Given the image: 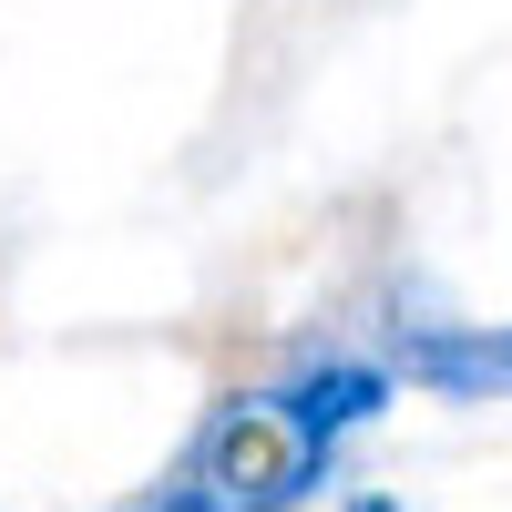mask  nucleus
Returning a JSON list of instances; mask_svg holds the SVG:
<instances>
[{
    "label": "nucleus",
    "instance_id": "obj_4",
    "mask_svg": "<svg viewBox=\"0 0 512 512\" xmlns=\"http://www.w3.org/2000/svg\"><path fill=\"white\" fill-rule=\"evenodd\" d=\"M349 512H400V502H349Z\"/></svg>",
    "mask_w": 512,
    "mask_h": 512
},
{
    "label": "nucleus",
    "instance_id": "obj_5",
    "mask_svg": "<svg viewBox=\"0 0 512 512\" xmlns=\"http://www.w3.org/2000/svg\"><path fill=\"white\" fill-rule=\"evenodd\" d=\"M154 512H175V502H154Z\"/></svg>",
    "mask_w": 512,
    "mask_h": 512
},
{
    "label": "nucleus",
    "instance_id": "obj_2",
    "mask_svg": "<svg viewBox=\"0 0 512 512\" xmlns=\"http://www.w3.org/2000/svg\"><path fill=\"white\" fill-rule=\"evenodd\" d=\"M277 400H287V420H297L308 441H328V451H338L369 410H390V369H369V359H318L308 379H287Z\"/></svg>",
    "mask_w": 512,
    "mask_h": 512
},
{
    "label": "nucleus",
    "instance_id": "obj_3",
    "mask_svg": "<svg viewBox=\"0 0 512 512\" xmlns=\"http://www.w3.org/2000/svg\"><path fill=\"white\" fill-rule=\"evenodd\" d=\"M400 369L431 379V390H461V400L512 390V328H431V338L400 328Z\"/></svg>",
    "mask_w": 512,
    "mask_h": 512
},
{
    "label": "nucleus",
    "instance_id": "obj_1",
    "mask_svg": "<svg viewBox=\"0 0 512 512\" xmlns=\"http://www.w3.org/2000/svg\"><path fill=\"white\" fill-rule=\"evenodd\" d=\"M328 482V441H308L287 420L277 390H236L205 410V431L185 451V482L164 492L175 512H287Z\"/></svg>",
    "mask_w": 512,
    "mask_h": 512
}]
</instances>
